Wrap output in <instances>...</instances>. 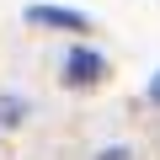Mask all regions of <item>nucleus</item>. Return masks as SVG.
Returning a JSON list of instances; mask_svg holds the SVG:
<instances>
[{
	"instance_id": "nucleus-2",
	"label": "nucleus",
	"mask_w": 160,
	"mask_h": 160,
	"mask_svg": "<svg viewBox=\"0 0 160 160\" xmlns=\"http://www.w3.org/2000/svg\"><path fill=\"white\" fill-rule=\"evenodd\" d=\"M32 27H64V32H91V16L75 6H27Z\"/></svg>"
},
{
	"instance_id": "nucleus-1",
	"label": "nucleus",
	"mask_w": 160,
	"mask_h": 160,
	"mask_svg": "<svg viewBox=\"0 0 160 160\" xmlns=\"http://www.w3.org/2000/svg\"><path fill=\"white\" fill-rule=\"evenodd\" d=\"M64 75V86H75V91H91V86H102V80H107V59L96 53V48H86V43H75L69 53H64V64H59Z\"/></svg>"
},
{
	"instance_id": "nucleus-5",
	"label": "nucleus",
	"mask_w": 160,
	"mask_h": 160,
	"mask_svg": "<svg viewBox=\"0 0 160 160\" xmlns=\"http://www.w3.org/2000/svg\"><path fill=\"white\" fill-rule=\"evenodd\" d=\"M144 91H149V102H155V107H160V69H155V75H149V86H144Z\"/></svg>"
},
{
	"instance_id": "nucleus-4",
	"label": "nucleus",
	"mask_w": 160,
	"mask_h": 160,
	"mask_svg": "<svg viewBox=\"0 0 160 160\" xmlns=\"http://www.w3.org/2000/svg\"><path fill=\"white\" fill-rule=\"evenodd\" d=\"M96 160H133V155H128V149H123V144H112V149H102V155H96Z\"/></svg>"
},
{
	"instance_id": "nucleus-3",
	"label": "nucleus",
	"mask_w": 160,
	"mask_h": 160,
	"mask_svg": "<svg viewBox=\"0 0 160 160\" xmlns=\"http://www.w3.org/2000/svg\"><path fill=\"white\" fill-rule=\"evenodd\" d=\"M22 118H27V102L16 91H6V96H0V128H16Z\"/></svg>"
}]
</instances>
